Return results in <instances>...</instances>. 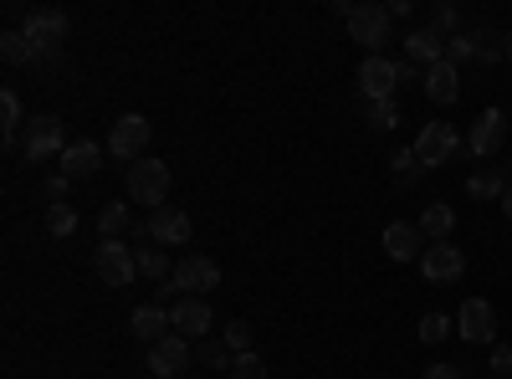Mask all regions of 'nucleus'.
<instances>
[{"mask_svg": "<svg viewBox=\"0 0 512 379\" xmlns=\"http://www.w3.org/2000/svg\"><path fill=\"white\" fill-rule=\"evenodd\" d=\"M21 31H26V41L36 47V62H52L57 47L67 41V31H72V16L62 6H36V11H26Z\"/></svg>", "mask_w": 512, "mask_h": 379, "instance_id": "1", "label": "nucleus"}, {"mask_svg": "<svg viewBox=\"0 0 512 379\" xmlns=\"http://www.w3.org/2000/svg\"><path fill=\"white\" fill-rule=\"evenodd\" d=\"M21 154L26 164H41V159H62L67 154V134H62V118L57 113H36L26 129H21Z\"/></svg>", "mask_w": 512, "mask_h": 379, "instance_id": "2", "label": "nucleus"}, {"mask_svg": "<svg viewBox=\"0 0 512 379\" xmlns=\"http://www.w3.org/2000/svg\"><path fill=\"white\" fill-rule=\"evenodd\" d=\"M128 200L159 210L169 200V164L164 159H149V154L139 164H128Z\"/></svg>", "mask_w": 512, "mask_h": 379, "instance_id": "3", "label": "nucleus"}, {"mask_svg": "<svg viewBox=\"0 0 512 379\" xmlns=\"http://www.w3.org/2000/svg\"><path fill=\"white\" fill-rule=\"evenodd\" d=\"M390 31H395V16H390V6H374V0L354 6V16H349V36L359 41V47H364L369 57H379V47L390 41Z\"/></svg>", "mask_w": 512, "mask_h": 379, "instance_id": "4", "label": "nucleus"}, {"mask_svg": "<svg viewBox=\"0 0 512 379\" xmlns=\"http://www.w3.org/2000/svg\"><path fill=\"white\" fill-rule=\"evenodd\" d=\"M149 134H154V123L144 113H123L113 123V134H108V154L113 159H128V164H139L144 149H149Z\"/></svg>", "mask_w": 512, "mask_h": 379, "instance_id": "5", "label": "nucleus"}, {"mask_svg": "<svg viewBox=\"0 0 512 379\" xmlns=\"http://www.w3.org/2000/svg\"><path fill=\"white\" fill-rule=\"evenodd\" d=\"M164 287L180 292V298H200V292L221 287V267L210 257H185V262H175V277H169Z\"/></svg>", "mask_w": 512, "mask_h": 379, "instance_id": "6", "label": "nucleus"}, {"mask_svg": "<svg viewBox=\"0 0 512 379\" xmlns=\"http://www.w3.org/2000/svg\"><path fill=\"white\" fill-rule=\"evenodd\" d=\"M93 267L108 287H128L139 277V262H134V246H123V241H98L93 251Z\"/></svg>", "mask_w": 512, "mask_h": 379, "instance_id": "7", "label": "nucleus"}, {"mask_svg": "<svg viewBox=\"0 0 512 379\" xmlns=\"http://www.w3.org/2000/svg\"><path fill=\"white\" fill-rule=\"evenodd\" d=\"M456 333L466 344H497V308L487 298H466L456 313Z\"/></svg>", "mask_w": 512, "mask_h": 379, "instance_id": "8", "label": "nucleus"}, {"mask_svg": "<svg viewBox=\"0 0 512 379\" xmlns=\"http://www.w3.org/2000/svg\"><path fill=\"white\" fill-rule=\"evenodd\" d=\"M190 339H180V333H164L159 344H149V374L154 379H180L190 369Z\"/></svg>", "mask_w": 512, "mask_h": 379, "instance_id": "9", "label": "nucleus"}, {"mask_svg": "<svg viewBox=\"0 0 512 379\" xmlns=\"http://www.w3.org/2000/svg\"><path fill=\"white\" fill-rule=\"evenodd\" d=\"M395 88H400V62L364 57V67H359V98L364 103H379V98H395Z\"/></svg>", "mask_w": 512, "mask_h": 379, "instance_id": "10", "label": "nucleus"}, {"mask_svg": "<svg viewBox=\"0 0 512 379\" xmlns=\"http://www.w3.org/2000/svg\"><path fill=\"white\" fill-rule=\"evenodd\" d=\"M415 154H420L425 170H441V164H446L451 154H461V139H456L451 123H425L420 139H415Z\"/></svg>", "mask_w": 512, "mask_h": 379, "instance_id": "11", "label": "nucleus"}, {"mask_svg": "<svg viewBox=\"0 0 512 379\" xmlns=\"http://www.w3.org/2000/svg\"><path fill=\"white\" fill-rule=\"evenodd\" d=\"M210 303L205 298H175V308H169V333H180V339L200 344L205 333H210Z\"/></svg>", "mask_w": 512, "mask_h": 379, "instance_id": "12", "label": "nucleus"}, {"mask_svg": "<svg viewBox=\"0 0 512 379\" xmlns=\"http://www.w3.org/2000/svg\"><path fill=\"white\" fill-rule=\"evenodd\" d=\"M149 241L154 246H190V216L180 205H159V210H149Z\"/></svg>", "mask_w": 512, "mask_h": 379, "instance_id": "13", "label": "nucleus"}, {"mask_svg": "<svg viewBox=\"0 0 512 379\" xmlns=\"http://www.w3.org/2000/svg\"><path fill=\"white\" fill-rule=\"evenodd\" d=\"M502 144H507V118H502V108H482V118L472 123V139H466V154L487 159V154H497Z\"/></svg>", "mask_w": 512, "mask_h": 379, "instance_id": "14", "label": "nucleus"}, {"mask_svg": "<svg viewBox=\"0 0 512 379\" xmlns=\"http://www.w3.org/2000/svg\"><path fill=\"white\" fill-rule=\"evenodd\" d=\"M420 272H425V282H456V277L466 272L461 246H451V241H431V246H425V257H420Z\"/></svg>", "mask_w": 512, "mask_h": 379, "instance_id": "15", "label": "nucleus"}, {"mask_svg": "<svg viewBox=\"0 0 512 379\" xmlns=\"http://www.w3.org/2000/svg\"><path fill=\"white\" fill-rule=\"evenodd\" d=\"M425 231L410 226V221H395V226H384V257L390 262H420L425 257Z\"/></svg>", "mask_w": 512, "mask_h": 379, "instance_id": "16", "label": "nucleus"}, {"mask_svg": "<svg viewBox=\"0 0 512 379\" xmlns=\"http://www.w3.org/2000/svg\"><path fill=\"white\" fill-rule=\"evenodd\" d=\"M425 98H431L436 108H451V103L461 98V67L446 62V57L425 67Z\"/></svg>", "mask_w": 512, "mask_h": 379, "instance_id": "17", "label": "nucleus"}, {"mask_svg": "<svg viewBox=\"0 0 512 379\" xmlns=\"http://www.w3.org/2000/svg\"><path fill=\"white\" fill-rule=\"evenodd\" d=\"M103 144H93V139H77V144H67V154H62V175L67 180H93L98 170H103Z\"/></svg>", "mask_w": 512, "mask_h": 379, "instance_id": "18", "label": "nucleus"}, {"mask_svg": "<svg viewBox=\"0 0 512 379\" xmlns=\"http://www.w3.org/2000/svg\"><path fill=\"white\" fill-rule=\"evenodd\" d=\"M128 333H134V339H144V344H159L164 333H169V308L139 303L134 313H128Z\"/></svg>", "mask_w": 512, "mask_h": 379, "instance_id": "19", "label": "nucleus"}, {"mask_svg": "<svg viewBox=\"0 0 512 379\" xmlns=\"http://www.w3.org/2000/svg\"><path fill=\"white\" fill-rule=\"evenodd\" d=\"M405 57H410V62H420V67L441 62V57H446V36H441V31H431V26H415V31L405 36Z\"/></svg>", "mask_w": 512, "mask_h": 379, "instance_id": "20", "label": "nucleus"}, {"mask_svg": "<svg viewBox=\"0 0 512 379\" xmlns=\"http://www.w3.org/2000/svg\"><path fill=\"white\" fill-rule=\"evenodd\" d=\"M420 231H425V241H451V231H456V210L451 205H425V216H420Z\"/></svg>", "mask_w": 512, "mask_h": 379, "instance_id": "21", "label": "nucleus"}, {"mask_svg": "<svg viewBox=\"0 0 512 379\" xmlns=\"http://www.w3.org/2000/svg\"><path fill=\"white\" fill-rule=\"evenodd\" d=\"M134 262H139V277H149V282H169V277H175V262H169L159 246H134Z\"/></svg>", "mask_w": 512, "mask_h": 379, "instance_id": "22", "label": "nucleus"}, {"mask_svg": "<svg viewBox=\"0 0 512 379\" xmlns=\"http://www.w3.org/2000/svg\"><path fill=\"white\" fill-rule=\"evenodd\" d=\"M472 52H477L482 67H487V62H502V57H507V31H497V26L472 31Z\"/></svg>", "mask_w": 512, "mask_h": 379, "instance_id": "23", "label": "nucleus"}, {"mask_svg": "<svg viewBox=\"0 0 512 379\" xmlns=\"http://www.w3.org/2000/svg\"><path fill=\"white\" fill-rule=\"evenodd\" d=\"M0 57H6V67H31L36 47L26 41V31H0Z\"/></svg>", "mask_w": 512, "mask_h": 379, "instance_id": "24", "label": "nucleus"}, {"mask_svg": "<svg viewBox=\"0 0 512 379\" xmlns=\"http://www.w3.org/2000/svg\"><path fill=\"white\" fill-rule=\"evenodd\" d=\"M98 231H103V241H118L123 231H134V216H128V205H103L98 210Z\"/></svg>", "mask_w": 512, "mask_h": 379, "instance_id": "25", "label": "nucleus"}, {"mask_svg": "<svg viewBox=\"0 0 512 379\" xmlns=\"http://www.w3.org/2000/svg\"><path fill=\"white\" fill-rule=\"evenodd\" d=\"M502 190H507V170H477L466 180V195H477V200H502Z\"/></svg>", "mask_w": 512, "mask_h": 379, "instance_id": "26", "label": "nucleus"}, {"mask_svg": "<svg viewBox=\"0 0 512 379\" xmlns=\"http://www.w3.org/2000/svg\"><path fill=\"white\" fill-rule=\"evenodd\" d=\"M195 359H200L205 369H226V374H231V364H236V354L226 349V339H200V344H195Z\"/></svg>", "mask_w": 512, "mask_h": 379, "instance_id": "27", "label": "nucleus"}, {"mask_svg": "<svg viewBox=\"0 0 512 379\" xmlns=\"http://www.w3.org/2000/svg\"><path fill=\"white\" fill-rule=\"evenodd\" d=\"M390 164H395V180H400V185H415V180L431 175V170L420 164V154H415V149H395V154H390Z\"/></svg>", "mask_w": 512, "mask_h": 379, "instance_id": "28", "label": "nucleus"}, {"mask_svg": "<svg viewBox=\"0 0 512 379\" xmlns=\"http://www.w3.org/2000/svg\"><path fill=\"white\" fill-rule=\"evenodd\" d=\"M364 118H369V129H395V123H400V103L395 98H379V103H364Z\"/></svg>", "mask_w": 512, "mask_h": 379, "instance_id": "29", "label": "nucleus"}, {"mask_svg": "<svg viewBox=\"0 0 512 379\" xmlns=\"http://www.w3.org/2000/svg\"><path fill=\"white\" fill-rule=\"evenodd\" d=\"M415 333H420V344H441V339H446V333H456V323H451L446 313H425Z\"/></svg>", "mask_w": 512, "mask_h": 379, "instance_id": "30", "label": "nucleus"}, {"mask_svg": "<svg viewBox=\"0 0 512 379\" xmlns=\"http://www.w3.org/2000/svg\"><path fill=\"white\" fill-rule=\"evenodd\" d=\"M47 231L52 236H72L77 231V210L62 200V205H47Z\"/></svg>", "mask_w": 512, "mask_h": 379, "instance_id": "31", "label": "nucleus"}, {"mask_svg": "<svg viewBox=\"0 0 512 379\" xmlns=\"http://www.w3.org/2000/svg\"><path fill=\"white\" fill-rule=\"evenodd\" d=\"M456 26H461L456 6H451V0H436V6H431V31H441V36L451 41V36H456Z\"/></svg>", "mask_w": 512, "mask_h": 379, "instance_id": "32", "label": "nucleus"}, {"mask_svg": "<svg viewBox=\"0 0 512 379\" xmlns=\"http://www.w3.org/2000/svg\"><path fill=\"white\" fill-rule=\"evenodd\" d=\"M21 98H16V88H6V93H0V129H6V134H16L21 129Z\"/></svg>", "mask_w": 512, "mask_h": 379, "instance_id": "33", "label": "nucleus"}, {"mask_svg": "<svg viewBox=\"0 0 512 379\" xmlns=\"http://www.w3.org/2000/svg\"><path fill=\"white\" fill-rule=\"evenodd\" d=\"M231 379H267V359L262 354H236V364H231Z\"/></svg>", "mask_w": 512, "mask_h": 379, "instance_id": "34", "label": "nucleus"}, {"mask_svg": "<svg viewBox=\"0 0 512 379\" xmlns=\"http://www.w3.org/2000/svg\"><path fill=\"white\" fill-rule=\"evenodd\" d=\"M472 57H477V52H472V31H456V36L446 41V62L461 67V62H472Z\"/></svg>", "mask_w": 512, "mask_h": 379, "instance_id": "35", "label": "nucleus"}, {"mask_svg": "<svg viewBox=\"0 0 512 379\" xmlns=\"http://www.w3.org/2000/svg\"><path fill=\"white\" fill-rule=\"evenodd\" d=\"M226 349H231V354H251V328H246V323H231V328H226Z\"/></svg>", "mask_w": 512, "mask_h": 379, "instance_id": "36", "label": "nucleus"}, {"mask_svg": "<svg viewBox=\"0 0 512 379\" xmlns=\"http://www.w3.org/2000/svg\"><path fill=\"white\" fill-rule=\"evenodd\" d=\"M492 374H497V379L512 374V344H492Z\"/></svg>", "mask_w": 512, "mask_h": 379, "instance_id": "37", "label": "nucleus"}, {"mask_svg": "<svg viewBox=\"0 0 512 379\" xmlns=\"http://www.w3.org/2000/svg\"><path fill=\"white\" fill-rule=\"evenodd\" d=\"M425 379H466V374H461V364H431Z\"/></svg>", "mask_w": 512, "mask_h": 379, "instance_id": "38", "label": "nucleus"}, {"mask_svg": "<svg viewBox=\"0 0 512 379\" xmlns=\"http://www.w3.org/2000/svg\"><path fill=\"white\" fill-rule=\"evenodd\" d=\"M47 200H52V205L67 200V175H52V180H47Z\"/></svg>", "mask_w": 512, "mask_h": 379, "instance_id": "39", "label": "nucleus"}, {"mask_svg": "<svg viewBox=\"0 0 512 379\" xmlns=\"http://www.w3.org/2000/svg\"><path fill=\"white\" fill-rule=\"evenodd\" d=\"M497 205H502V216L512 221V170H507V190H502V200H497Z\"/></svg>", "mask_w": 512, "mask_h": 379, "instance_id": "40", "label": "nucleus"}, {"mask_svg": "<svg viewBox=\"0 0 512 379\" xmlns=\"http://www.w3.org/2000/svg\"><path fill=\"white\" fill-rule=\"evenodd\" d=\"M507 57H512V31H507Z\"/></svg>", "mask_w": 512, "mask_h": 379, "instance_id": "41", "label": "nucleus"}]
</instances>
